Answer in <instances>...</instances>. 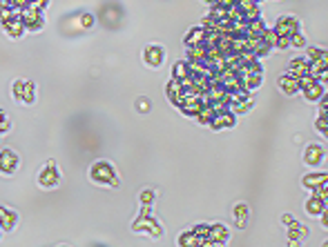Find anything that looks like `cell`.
Wrapping results in <instances>:
<instances>
[{
  "mask_svg": "<svg viewBox=\"0 0 328 247\" xmlns=\"http://www.w3.org/2000/svg\"><path fill=\"white\" fill-rule=\"evenodd\" d=\"M215 114H217V111H215V107H212V105H203L201 109L196 111V116H194V118L201 122V125H210L212 118H215Z\"/></svg>",
  "mask_w": 328,
  "mask_h": 247,
  "instance_id": "obj_22",
  "label": "cell"
},
{
  "mask_svg": "<svg viewBox=\"0 0 328 247\" xmlns=\"http://www.w3.org/2000/svg\"><path fill=\"white\" fill-rule=\"evenodd\" d=\"M308 76H312L315 80H319L321 85H324V82H326V58L308 63Z\"/></svg>",
  "mask_w": 328,
  "mask_h": 247,
  "instance_id": "obj_12",
  "label": "cell"
},
{
  "mask_svg": "<svg viewBox=\"0 0 328 247\" xmlns=\"http://www.w3.org/2000/svg\"><path fill=\"white\" fill-rule=\"evenodd\" d=\"M273 29H275V32H277L279 36H290V34L299 32V20H297L295 16H281Z\"/></svg>",
  "mask_w": 328,
  "mask_h": 247,
  "instance_id": "obj_6",
  "label": "cell"
},
{
  "mask_svg": "<svg viewBox=\"0 0 328 247\" xmlns=\"http://www.w3.org/2000/svg\"><path fill=\"white\" fill-rule=\"evenodd\" d=\"M9 130V118H7V114H5L3 109H0V134H5Z\"/></svg>",
  "mask_w": 328,
  "mask_h": 247,
  "instance_id": "obj_35",
  "label": "cell"
},
{
  "mask_svg": "<svg viewBox=\"0 0 328 247\" xmlns=\"http://www.w3.org/2000/svg\"><path fill=\"white\" fill-rule=\"evenodd\" d=\"M141 227H143V229H148L152 236H161V227H159V225H156V220L152 218V214H148V216H143V214H141V216H139V220H137V223H134V229L139 231Z\"/></svg>",
  "mask_w": 328,
  "mask_h": 247,
  "instance_id": "obj_10",
  "label": "cell"
},
{
  "mask_svg": "<svg viewBox=\"0 0 328 247\" xmlns=\"http://www.w3.org/2000/svg\"><path fill=\"white\" fill-rule=\"evenodd\" d=\"M81 25H83V27H92V25H94V16H92V14H83V16H81Z\"/></svg>",
  "mask_w": 328,
  "mask_h": 247,
  "instance_id": "obj_36",
  "label": "cell"
},
{
  "mask_svg": "<svg viewBox=\"0 0 328 247\" xmlns=\"http://www.w3.org/2000/svg\"><path fill=\"white\" fill-rule=\"evenodd\" d=\"M241 82H243V91H254L261 87V74H243L241 76Z\"/></svg>",
  "mask_w": 328,
  "mask_h": 247,
  "instance_id": "obj_19",
  "label": "cell"
},
{
  "mask_svg": "<svg viewBox=\"0 0 328 247\" xmlns=\"http://www.w3.org/2000/svg\"><path fill=\"white\" fill-rule=\"evenodd\" d=\"M3 27L7 29V34H9V36H14V38H18V36H23V34H25V25H23V18H20V16L12 18L9 23H5Z\"/></svg>",
  "mask_w": 328,
  "mask_h": 247,
  "instance_id": "obj_18",
  "label": "cell"
},
{
  "mask_svg": "<svg viewBox=\"0 0 328 247\" xmlns=\"http://www.w3.org/2000/svg\"><path fill=\"white\" fill-rule=\"evenodd\" d=\"M16 167H18V156H16L12 149H3V152H0V172L14 174Z\"/></svg>",
  "mask_w": 328,
  "mask_h": 247,
  "instance_id": "obj_7",
  "label": "cell"
},
{
  "mask_svg": "<svg viewBox=\"0 0 328 247\" xmlns=\"http://www.w3.org/2000/svg\"><path fill=\"white\" fill-rule=\"evenodd\" d=\"M23 89H25V82H23V80H16V82H14V98H16V100L23 98Z\"/></svg>",
  "mask_w": 328,
  "mask_h": 247,
  "instance_id": "obj_32",
  "label": "cell"
},
{
  "mask_svg": "<svg viewBox=\"0 0 328 247\" xmlns=\"http://www.w3.org/2000/svg\"><path fill=\"white\" fill-rule=\"evenodd\" d=\"M324 181H328V176L324 172H319V174H308V176H304L301 185H304V187H308V189H312V187H317V185L324 183Z\"/></svg>",
  "mask_w": 328,
  "mask_h": 247,
  "instance_id": "obj_23",
  "label": "cell"
},
{
  "mask_svg": "<svg viewBox=\"0 0 328 247\" xmlns=\"http://www.w3.org/2000/svg\"><path fill=\"white\" fill-rule=\"evenodd\" d=\"M38 183H40V187H45V189L56 187V185H58V169H56V163L54 161H47V165L40 169Z\"/></svg>",
  "mask_w": 328,
  "mask_h": 247,
  "instance_id": "obj_3",
  "label": "cell"
},
{
  "mask_svg": "<svg viewBox=\"0 0 328 247\" xmlns=\"http://www.w3.org/2000/svg\"><path fill=\"white\" fill-rule=\"evenodd\" d=\"M288 38H290V47H295V49H304V45H306V36L301 34V32L290 34Z\"/></svg>",
  "mask_w": 328,
  "mask_h": 247,
  "instance_id": "obj_29",
  "label": "cell"
},
{
  "mask_svg": "<svg viewBox=\"0 0 328 247\" xmlns=\"http://www.w3.org/2000/svg\"><path fill=\"white\" fill-rule=\"evenodd\" d=\"M0 7H14V0H0Z\"/></svg>",
  "mask_w": 328,
  "mask_h": 247,
  "instance_id": "obj_39",
  "label": "cell"
},
{
  "mask_svg": "<svg viewBox=\"0 0 328 247\" xmlns=\"http://www.w3.org/2000/svg\"><path fill=\"white\" fill-rule=\"evenodd\" d=\"M248 205L246 203H239L237 207H234V218H237V225L239 227H243V225H246V218H248Z\"/></svg>",
  "mask_w": 328,
  "mask_h": 247,
  "instance_id": "obj_24",
  "label": "cell"
},
{
  "mask_svg": "<svg viewBox=\"0 0 328 247\" xmlns=\"http://www.w3.org/2000/svg\"><path fill=\"white\" fill-rule=\"evenodd\" d=\"M228 236H230V231H228L226 225H221V223L210 225V231H208V240H210V245H223L228 240Z\"/></svg>",
  "mask_w": 328,
  "mask_h": 247,
  "instance_id": "obj_8",
  "label": "cell"
},
{
  "mask_svg": "<svg viewBox=\"0 0 328 247\" xmlns=\"http://www.w3.org/2000/svg\"><path fill=\"white\" fill-rule=\"evenodd\" d=\"M293 216H290V214H284V216H281V223H284V225H290V223H293Z\"/></svg>",
  "mask_w": 328,
  "mask_h": 247,
  "instance_id": "obj_38",
  "label": "cell"
},
{
  "mask_svg": "<svg viewBox=\"0 0 328 247\" xmlns=\"http://www.w3.org/2000/svg\"><path fill=\"white\" fill-rule=\"evenodd\" d=\"M321 225H328V212H326V209L321 212Z\"/></svg>",
  "mask_w": 328,
  "mask_h": 247,
  "instance_id": "obj_40",
  "label": "cell"
},
{
  "mask_svg": "<svg viewBox=\"0 0 328 247\" xmlns=\"http://www.w3.org/2000/svg\"><path fill=\"white\" fill-rule=\"evenodd\" d=\"M279 89L284 91L286 96H293V94H297L299 91V85H297V78H293V76H281L279 78Z\"/></svg>",
  "mask_w": 328,
  "mask_h": 247,
  "instance_id": "obj_16",
  "label": "cell"
},
{
  "mask_svg": "<svg viewBox=\"0 0 328 247\" xmlns=\"http://www.w3.org/2000/svg\"><path fill=\"white\" fill-rule=\"evenodd\" d=\"M326 122H328L326 118H324V116H319V120H317V125H315V130L319 132L321 136H326V134H328V127H326Z\"/></svg>",
  "mask_w": 328,
  "mask_h": 247,
  "instance_id": "obj_34",
  "label": "cell"
},
{
  "mask_svg": "<svg viewBox=\"0 0 328 247\" xmlns=\"http://www.w3.org/2000/svg\"><path fill=\"white\" fill-rule=\"evenodd\" d=\"M20 18H23V25H25V32H40L45 25L43 16H40V12H36V9H20Z\"/></svg>",
  "mask_w": 328,
  "mask_h": 247,
  "instance_id": "obj_2",
  "label": "cell"
},
{
  "mask_svg": "<svg viewBox=\"0 0 328 247\" xmlns=\"http://www.w3.org/2000/svg\"><path fill=\"white\" fill-rule=\"evenodd\" d=\"M301 91H304V98H306V100L315 102V100H319L321 96L326 94V87L321 85L319 80H312L310 85H308V87H304V89H301Z\"/></svg>",
  "mask_w": 328,
  "mask_h": 247,
  "instance_id": "obj_11",
  "label": "cell"
},
{
  "mask_svg": "<svg viewBox=\"0 0 328 247\" xmlns=\"http://www.w3.org/2000/svg\"><path fill=\"white\" fill-rule=\"evenodd\" d=\"M275 47H277V49H288V47H290V38H288V36H279V34H277Z\"/></svg>",
  "mask_w": 328,
  "mask_h": 247,
  "instance_id": "obj_31",
  "label": "cell"
},
{
  "mask_svg": "<svg viewBox=\"0 0 328 247\" xmlns=\"http://www.w3.org/2000/svg\"><path fill=\"white\" fill-rule=\"evenodd\" d=\"M154 200V192L152 189H145V192H141V205H150Z\"/></svg>",
  "mask_w": 328,
  "mask_h": 247,
  "instance_id": "obj_33",
  "label": "cell"
},
{
  "mask_svg": "<svg viewBox=\"0 0 328 247\" xmlns=\"http://www.w3.org/2000/svg\"><path fill=\"white\" fill-rule=\"evenodd\" d=\"M3 231H5V229H3V225H0V234H3Z\"/></svg>",
  "mask_w": 328,
  "mask_h": 247,
  "instance_id": "obj_41",
  "label": "cell"
},
{
  "mask_svg": "<svg viewBox=\"0 0 328 247\" xmlns=\"http://www.w3.org/2000/svg\"><path fill=\"white\" fill-rule=\"evenodd\" d=\"M179 245H203V240L196 234H192V229H190L179 238Z\"/></svg>",
  "mask_w": 328,
  "mask_h": 247,
  "instance_id": "obj_27",
  "label": "cell"
},
{
  "mask_svg": "<svg viewBox=\"0 0 328 247\" xmlns=\"http://www.w3.org/2000/svg\"><path fill=\"white\" fill-rule=\"evenodd\" d=\"M208 231H210V225H194V227H192V234L199 236V238L203 240V245H210V240H208Z\"/></svg>",
  "mask_w": 328,
  "mask_h": 247,
  "instance_id": "obj_28",
  "label": "cell"
},
{
  "mask_svg": "<svg viewBox=\"0 0 328 247\" xmlns=\"http://www.w3.org/2000/svg\"><path fill=\"white\" fill-rule=\"evenodd\" d=\"M206 43V29L203 27H192L185 36V45L187 47H194V45H201Z\"/></svg>",
  "mask_w": 328,
  "mask_h": 247,
  "instance_id": "obj_15",
  "label": "cell"
},
{
  "mask_svg": "<svg viewBox=\"0 0 328 247\" xmlns=\"http://www.w3.org/2000/svg\"><path fill=\"white\" fill-rule=\"evenodd\" d=\"M16 223H18V214L12 212V209H7V207H0V225H3V229L5 231L14 229Z\"/></svg>",
  "mask_w": 328,
  "mask_h": 247,
  "instance_id": "obj_14",
  "label": "cell"
},
{
  "mask_svg": "<svg viewBox=\"0 0 328 247\" xmlns=\"http://www.w3.org/2000/svg\"><path fill=\"white\" fill-rule=\"evenodd\" d=\"M326 58V49L324 47H308L306 49V60L312 63V60H321Z\"/></svg>",
  "mask_w": 328,
  "mask_h": 247,
  "instance_id": "obj_26",
  "label": "cell"
},
{
  "mask_svg": "<svg viewBox=\"0 0 328 247\" xmlns=\"http://www.w3.org/2000/svg\"><path fill=\"white\" fill-rule=\"evenodd\" d=\"M306 231H308V229H306L304 225H299V223H295V220H293V223L288 225V231H286V234H288L290 243L297 245V240H299V238H304V236H306Z\"/></svg>",
  "mask_w": 328,
  "mask_h": 247,
  "instance_id": "obj_21",
  "label": "cell"
},
{
  "mask_svg": "<svg viewBox=\"0 0 328 247\" xmlns=\"http://www.w3.org/2000/svg\"><path fill=\"white\" fill-rule=\"evenodd\" d=\"M312 196H317V198L326 200V196H328V181L319 183V185H317V187H312Z\"/></svg>",
  "mask_w": 328,
  "mask_h": 247,
  "instance_id": "obj_30",
  "label": "cell"
},
{
  "mask_svg": "<svg viewBox=\"0 0 328 247\" xmlns=\"http://www.w3.org/2000/svg\"><path fill=\"white\" fill-rule=\"evenodd\" d=\"M25 105H31V102L36 100V85L34 82H25V89H23V98Z\"/></svg>",
  "mask_w": 328,
  "mask_h": 247,
  "instance_id": "obj_25",
  "label": "cell"
},
{
  "mask_svg": "<svg viewBox=\"0 0 328 247\" xmlns=\"http://www.w3.org/2000/svg\"><path fill=\"white\" fill-rule=\"evenodd\" d=\"M172 71H174V76H172V78H176L181 82H187L192 78V69H190V65H187V60H185V63H176L174 67H172Z\"/></svg>",
  "mask_w": 328,
  "mask_h": 247,
  "instance_id": "obj_20",
  "label": "cell"
},
{
  "mask_svg": "<svg viewBox=\"0 0 328 247\" xmlns=\"http://www.w3.org/2000/svg\"><path fill=\"white\" fill-rule=\"evenodd\" d=\"M304 74H308V60H306V58H295V60H290V65H288V76H293V78L299 80Z\"/></svg>",
  "mask_w": 328,
  "mask_h": 247,
  "instance_id": "obj_13",
  "label": "cell"
},
{
  "mask_svg": "<svg viewBox=\"0 0 328 247\" xmlns=\"http://www.w3.org/2000/svg\"><path fill=\"white\" fill-rule=\"evenodd\" d=\"M143 60L148 63L150 67H161L165 60V51L161 45H148V47L143 49Z\"/></svg>",
  "mask_w": 328,
  "mask_h": 247,
  "instance_id": "obj_4",
  "label": "cell"
},
{
  "mask_svg": "<svg viewBox=\"0 0 328 247\" xmlns=\"http://www.w3.org/2000/svg\"><path fill=\"white\" fill-rule=\"evenodd\" d=\"M324 158H326V149L321 145H317V143H310V145L304 149V163L310 165V167L319 165Z\"/></svg>",
  "mask_w": 328,
  "mask_h": 247,
  "instance_id": "obj_5",
  "label": "cell"
},
{
  "mask_svg": "<svg viewBox=\"0 0 328 247\" xmlns=\"http://www.w3.org/2000/svg\"><path fill=\"white\" fill-rule=\"evenodd\" d=\"M234 125V114L230 109H223V111H217L215 118H212V122H210V127L212 130H226V127H232Z\"/></svg>",
  "mask_w": 328,
  "mask_h": 247,
  "instance_id": "obj_9",
  "label": "cell"
},
{
  "mask_svg": "<svg viewBox=\"0 0 328 247\" xmlns=\"http://www.w3.org/2000/svg\"><path fill=\"white\" fill-rule=\"evenodd\" d=\"M304 207H306V212H308L310 216H319L326 209V200H321V198H317V196H310L308 200H306Z\"/></svg>",
  "mask_w": 328,
  "mask_h": 247,
  "instance_id": "obj_17",
  "label": "cell"
},
{
  "mask_svg": "<svg viewBox=\"0 0 328 247\" xmlns=\"http://www.w3.org/2000/svg\"><path fill=\"white\" fill-rule=\"evenodd\" d=\"M137 109L139 111H148L150 109V100L148 98H139L137 100Z\"/></svg>",
  "mask_w": 328,
  "mask_h": 247,
  "instance_id": "obj_37",
  "label": "cell"
},
{
  "mask_svg": "<svg viewBox=\"0 0 328 247\" xmlns=\"http://www.w3.org/2000/svg\"><path fill=\"white\" fill-rule=\"evenodd\" d=\"M90 178L98 185H109V187H116L118 185V176L114 172V167L107 161H96L90 169Z\"/></svg>",
  "mask_w": 328,
  "mask_h": 247,
  "instance_id": "obj_1",
  "label": "cell"
}]
</instances>
